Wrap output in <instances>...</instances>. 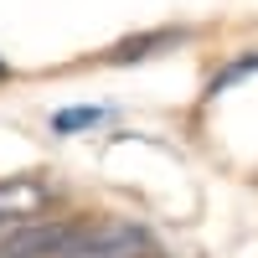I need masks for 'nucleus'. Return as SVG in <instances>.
I'll list each match as a JSON object with an SVG mask.
<instances>
[{"label": "nucleus", "mask_w": 258, "mask_h": 258, "mask_svg": "<svg viewBox=\"0 0 258 258\" xmlns=\"http://www.w3.org/2000/svg\"><path fill=\"white\" fill-rule=\"evenodd\" d=\"M191 41V26H155V31H135V36H124L114 41L109 52H103V62H119V68H135V62L145 57H160V52H176Z\"/></svg>", "instance_id": "nucleus-1"}, {"label": "nucleus", "mask_w": 258, "mask_h": 258, "mask_svg": "<svg viewBox=\"0 0 258 258\" xmlns=\"http://www.w3.org/2000/svg\"><path fill=\"white\" fill-rule=\"evenodd\" d=\"M52 191L41 186V181H0V217H6L11 227L21 222H36V217H47L52 212Z\"/></svg>", "instance_id": "nucleus-2"}, {"label": "nucleus", "mask_w": 258, "mask_h": 258, "mask_svg": "<svg viewBox=\"0 0 258 258\" xmlns=\"http://www.w3.org/2000/svg\"><path fill=\"white\" fill-rule=\"evenodd\" d=\"M114 114H119L114 103H73V109H57L52 114V129H57V135H88V129L109 124Z\"/></svg>", "instance_id": "nucleus-3"}, {"label": "nucleus", "mask_w": 258, "mask_h": 258, "mask_svg": "<svg viewBox=\"0 0 258 258\" xmlns=\"http://www.w3.org/2000/svg\"><path fill=\"white\" fill-rule=\"evenodd\" d=\"M248 78H258V47L243 52V57H232V62H222V68L207 78V93L202 98H222L227 88H238V83H248Z\"/></svg>", "instance_id": "nucleus-4"}, {"label": "nucleus", "mask_w": 258, "mask_h": 258, "mask_svg": "<svg viewBox=\"0 0 258 258\" xmlns=\"http://www.w3.org/2000/svg\"><path fill=\"white\" fill-rule=\"evenodd\" d=\"M0 78H11V62H6V57H0Z\"/></svg>", "instance_id": "nucleus-5"}, {"label": "nucleus", "mask_w": 258, "mask_h": 258, "mask_svg": "<svg viewBox=\"0 0 258 258\" xmlns=\"http://www.w3.org/2000/svg\"><path fill=\"white\" fill-rule=\"evenodd\" d=\"M6 232H11V222H6V217H0V238H6Z\"/></svg>", "instance_id": "nucleus-6"}]
</instances>
